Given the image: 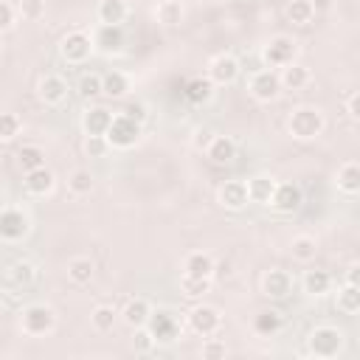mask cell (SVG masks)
Instances as JSON below:
<instances>
[{"label":"cell","instance_id":"38","mask_svg":"<svg viewBox=\"0 0 360 360\" xmlns=\"http://www.w3.org/2000/svg\"><path fill=\"white\" fill-rule=\"evenodd\" d=\"M90 318H93V326L98 332H110L115 326V309L112 307H96Z\"/></svg>","mask_w":360,"mask_h":360},{"label":"cell","instance_id":"48","mask_svg":"<svg viewBox=\"0 0 360 360\" xmlns=\"http://www.w3.org/2000/svg\"><path fill=\"white\" fill-rule=\"evenodd\" d=\"M124 115H129V118H135L138 124H143V118H146V110H143V104H129V107L124 110Z\"/></svg>","mask_w":360,"mask_h":360},{"label":"cell","instance_id":"46","mask_svg":"<svg viewBox=\"0 0 360 360\" xmlns=\"http://www.w3.org/2000/svg\"><path fill=\"white\" fill-rule=\"evenodd\" d=\"M202 357H225V343H219V340L202 343Z\"/></svg>","mask_w":360,"mask_h":360},{"label":"cell","instance_id":"30","mask_svg":"<svg viewBox=\"0 0 360 360\" xmlns=\"http://www.w3.org/2000/svg\"><path fill=\"white\" fill-rule=\"evenodd\" d=\"M253 329L259 335H276L281 329V312L278 309H264L253 318Z\"/></svg>","mask_w":360,"mask_h":360},{"label":"cell","instance_id":"37","mask_svg":"<svg viewBox=\"0 0 360 360\" xmlns=\"http://www.w3.org/2000/svg\"><path fill=\"white\" fill-rule=\"evenodd\" d=\"M68 188H70L73 194H87V191L93 188V174H90L87 169H76V172L68 177Z\"/></svg>","mask_w":360,"mask_h":360},{"label":"cell","instance_id":"44","mask_svg":"<svg viewBox=\"0 0 360 360\" xmlns=\"http://www.w3.org/2000/svg\"><path fill=\"white\" fill-rule=\"evenodd\" d=\"M20 11H22V17L37 20L42 14V0H20Z\"/></svg>","mask_w":360,"mask_h":360},{"label":"cell","instance_id":"49","mask_svg":"<svg viewBox=\"0 0 360 360\" xmlns=\"http://www.w3.org/2000/svg\"><path fill=\"white\" fill-rule=\"evenodd\" d=\"M357 273H360V267H357V264H349V270H346V284H357Z\"/></svg>","mask_w":360,"mask_h":360},{"label":"cell","instance_id":"29","mask_svg":"<svg viewBox=\"0 0 360 360\" xmlns=\"http://www.w3.org/2000/svg\"><path fill=\"white\" fill-rule=\"evenodd\" d=\"M93 262L87 259V256H76V259H70L68 262V276H70V281H76V284H87L90 278H93Z\"/></svg>","mask_w":360,"mask_h":360},{"label":"cell","instance_id":"11","mask_svg":"<svg viewBox=\"0 0 360 360\" xmlns=\"http://www.w3.org/2000/svg\"><path fill=\"white\" fill-rule=\"evenodd\" d=\"M188 323H191V329H194L197 335L208 338V335H214V332L219 329V312H217L214 307H208V304L194 307L191 315H188Z\"/></svg>","mask_w":360,"mask_h":360},{"label":"cell","instance_id":"21","mask_svg":"<svg viewBox=\"0 0 360 360\" xmlns=\"http://www.w3.org/2000/svg\"><path fill=\"white\" fill-rule=\"evenodd\" d=\"M208 158H211L214 163L225 166V163H231V160L236 158V143H233L231 138H225V135H217V138H211V143H208Z\"/></svg>","mask_w":360,"mask_h":360},{"label":"cell","instance_id":"7","mask_svg":"<svg viewBox=\"0 0 360 360\" xmlns=\"http://www.w3.org/2000/svg\"><path fill=\"white\" fill-rule=\"evenodd\" d=\"M28 233V217L20 208H3L0 211V239L20 242Z\"/></svg>","mask_w":360,"mask_h":360},{"label":"cell","instance_id":"14","mask_svg":"<svg viewBox=\"0 0 360 360\" xmlns=\"http://www.w3.org/2000/svg\"><path fill=\"white\" fill-rule=\"evenodd\" d=\"M65 96H68V82H65L62 76L45 73V76L39 79V98H42L45 104H62Z\"/></svg>","mask_w":360,"mask_h":360},{"label":"cell","instance_id":"24","mask_svg":"<svg viewBox=\"0 0 360 360\" xmlns=\"http://www.w3.org/2000/svg\"><path fill=\"white\" fill-rule=\"evenodd\" d=\"M186 276H197V278H211L214 276V259L208 253H188L186 259Z\"/></svg>","mask_w":360,"mask_h":360},{"label":"cell","instance_id":"43","mask_svg":"<svg viewBox=\"0 0 360 360\" xmlns=\"http://www.w3.org/2000/svg\"><path fill=\"white\" fill-rule=\"evenodd\" d=\"M132 343H135V352H149V349H152V343H155V338L149 335V329H146V326H138V329H135V340H132Z\"/></svg>","mask_w":360,"mask_h":360},{"label":"cell","instance_id":"3","mask_svg":"<svg viewBox=\"0 0 360 360\" xmlns=\"http://www.w3.org/2000/svg\"><path fill=\"white\" fill-rule=\"evenodd\" d=\"M307 343H309V352L315 357L329 360V357H335L343 349V332L335 329V326H318V329L309 332V340Z\"/></svg>","mask_w":360,"mask_h":360},{"label":"cell","instance_id":"8","mask_svg":"<svg viewBox=\"0 0 360 360\" xmlns=\"http://www.w3.org/2000/svg\"><path fill=\"white\" fill-rule=\"evenodd\" d=\"M292 56H295V42L290 37H276L262 51V59L267 62V68H284L292 62Z\"/></svg>","mask_w":360,"mask_h":360},{"label":"cell","instance_id":"18","mask_svg":"<svg viewBox=\"0 0 360 360\" xmlns=\"http://www.w3.org/2000/svg\"><path fill=\"white\" fill-rule=\"evenodd\" d=\"M273 188H276V180H273V177H267V174H256V177L248 180V200H250V202L270 205Z\"/></svg>","mask_w":360,"mask_h":360},{"label":"cell","instance_id":"25","mask_svg":"<svg viewBox=\"0 0 360 360\" xmlns=\"http://www.w3.org/2000/svg\"><path fill=\"white\" fill-rule=\"evenodd\" d=\"M149 312H152V307L143 301V298H132L127 307H124V323L127 326H132V329H138V326H143L146 323V318H149Z\"/></svg>","mask_w":360,"mask_h":360},{"label":"cell","instance_id":"41","mask_svg":"<svg viewBox=\"0 0 360 360\" xmlns=\"http://www.w3.org/2000/svg\"><path fill=\"white\" fill-rule=\"evenodd\" d=\"M158 20H160L163 25H174V22H180V3L166 0V3L158 8Z\"/></svg>","mask_w":360,"mask_h":360},{"label":"cell","instance_id":"45","mask_svg":"<svg viewBox=\"0 0 360 360\" xmlns=\"http://www.w3.org/2000/svg\"><path fill=\"white\" fill-rule=\"evenodd\" d=\"M11 22H14V8L6 0H0V31H8Z\"/></svg>","mask_w":360,"mask_h":360},{"label":"cell","instance_id":"26","mask_svg":"<svg viewBox=\"0 0 360 360\" xmlns=\"http://www.w3.org/2000/svg\"><path fill=\"white\" fill-rule=\"evenodd\" d=\"M278 82H281V87H287V90H301V87L309 82V70H307L304 65H292V62H290V65H284Z\"/></svg>","mask_w":360,"mask_h":360},{"label":"cell","instance_id":"19","mask_svg":"<svg viewBox=\"0 0 360 360\" xmlns=\"http://www.w3.org/2000/svg\"><path fill=\"white\" fill-rule=\"evenodd\" d=\"M110 121H112V112H110V110H104V107H93V110L84 112L82 127H84L87 135H104L107 127H110Z\"/></svg>","mask_w":360,"mask_h":360},{"label":"cell","instance_id":"34","mask_svg":"<svg viewBox=\"0 0 360 360\" xmlns=\"http://www.w3.org/2000/svg\"><path fill=\"white\" fill-rule=\"evenodd\" d=\"M290 250H292V259H298V262H312L315 253H318V242H315L312 236H295L292 245H290Z\"/></svg>","mask_w":360,"mask_h":360},{"label":"cell","instance_id":"33","mask_svg":"<svg viewBox=\"0 0 360 360\" xmlns=\"http://www.w3.org/2000/svg\"><path fill=\"white\" fill-rule=\"evenodd\" d=\"M287 17H290V22H295V25H307V22L315 17V6H312L309 0H292V3L287 6Z\"/></svg>","mask_w":360,"mask_h":360},{"label":"cell","instance_id":"4","mask_svg":"<svg viewBox=\"0 0 360 360\" xmlns=\"http://www.w3.org/2000/svg\"><path fill=\"white\" fill-rule=\"evenodd\" d=\"M143 326L149 329V335L155 338V343H169V340H174V338H177V332H180L177 318H174L169 309L149 312V318H146V323H143Z\"/></svg>","mask_w":360,"mask_h":360},{"label":"cell","instance_id":"40","mask_svg":"<svg viewBox=\"0 0 360 360\" xmlns=\"http://www.w3.org/2000/svg\"><path fill=\"white\" fill-rule=\"evenodd\" d=\"M20 132V118L14 112H0V141H11Z\"/></svg>","mask_w":360,"mask_h":360},{"label":"cell","instance_id":"16","mask_svg":"<svg viewBox=\"0 0 360 360\" xmlns=\"http://www.w3.org/2000/svg\"><path fill=\"white\" fill-rule=\"evenodd\" d=\"M292 292V278L287 270H267L264 276V295L267 298H287Z\"/></svg>","mask_w":360,"mask_h":360},{"label":"cell","instance_id":"9","mask_svg":"<svg viewBox=\"0 0 360 360\" xmlns=\"http://www.w3.org/2000/svg\"><path fill=\"white\" fill-rule=\"evenodd\" d=\"M301 202H304V194H301V188H298L295 183H276L273 197H270V205H273L276 211L292 214V211L301 208Z\"/></svg>","mask_w":360,"mask_h":360},{"label":"cell","instance_id":"6","mask_svg":"<svg viewBox=\"0 0 360 360\" xmlns=\"http://www.w3.org/2000/svg\"><path fill=\"white\" fill-rule=\"evenodd\" d=\"M59 51H62V59H65V62L79 65V62H84V59L90 56V51H93V39H90L84 31H70V34L62 39Z\"/></svg>","mask_w":360,"mask_h":360},{"label":"cell","instance_id":"31","mask_svg":"<svg viewBox=\"0 0 360 360\" xmlns=\"http://www.w3.org/2000/svg\"><path fill=\"white\" fill-rule=\"evenodd\" d=\"M329 284H332V276H329L326 270H307V273H304V290H307L309 295L326 292Z\"/></svg>","mask_w":360,"mask_h":360},{"label":"cell","instance_id":"27","mask_svg":"<svg viewBox=\"0 0 360 360\" xmlns=\"http://www.w3.org/2000/svg\"><path fill=\"white\" fill-rule=\"evenodd\" d=\"M127 90H129V82H127V76H124L121 70H110V73L101 76V93H104V96L118 98V96H124Z\"/></svg>","mask_w":360,"mask_h":360},{"label":"cell","instance_id":"32","mask_svg":"<svg viewBox=\"0 0 360 360\" xmlns=\"http://www.w3.org/2000/svg\"><path fill=\"white\" fill-rule=\"evenodd\" d=\"M338 309L346 315H354L360 309V284H346L338 292Z\"/></svg>","mask_w":360,"mask_h":360},{"label":"cell","instance_id":"17","mask_svg":"<svg viewBox=\"0 0 360 360\" xmlns=\"http://www.w3.org/2000/svg\"><path fill=\"white\" fill-rule=\"evenodd\" d=\"M211 93H214V82L205 76H194L183 84V98L191 104H205L211 98Z\"/></svg>","mask_w":360,"mask_h":360},{"label":"cell","instance_id":"1","mask_svg":"<svg viewBox=\"0 0 360 360\" xmlns=\"http://www.w3.org/2000/svg\"><path fill=\"white\" fill-rule=\"evenodd\" d=\"M104 138H107V143L115 146V149H129V146H135L138 138H141V124H138L135 118L118 112V115H112V121H110Z\"/></svg>","mask_w":360,"mask_h":360},{"label":"cell","instance_id":"13","mask_svg":"<svg viewBox=\"0 0 360 360\" xmlns=\"http://www.w3.org/2000/svg\"><path fill=\"white\" fill-rule=\"evenodd\" d=\"M219 202L231 211H239L245 208L250 200H248V183L245 180H225V186L219 188Z\"/></svg>","mask_w":360,"mask_h":360},{"label":"cell","instance_id":"22","mask_svg":"<svg viewBox=\"0 0 360 360\" xmlns=\"http://www.w3.org/2000/svg\"><path fill=\"white\" fill-rule=\"evenodd\" d=\"M25 188H28L31 194H37V197L48 194V191L53 188V174H51V169L39 166V169L25 172Z\"/></svg>","mask_w":360,"mask_h":360},{"label":"cell","instance_id":"28","mask_svg":"<svg viewBox=\"0 0 360 360\" xmlns=\"http://www.w3.org/2000/svg\"><path fill=\"white\" fill-rule=\"evenodd\" d=\"M338 188L346 194H357L360 191V166L357 163H343L338 172Z\"/></svg>","mask_w":360,"mask_h":360},{"label":"cell","instance_id":"10","mask_svg":"<svg viewBox=\"0 0 360 360\" xmlns=\"http://www.w3.org/2000/svg\"><path fill=\"white\" fill-rule=\"evenodd\" d=\"M278 90H281V82H278V73L276 70L267 68V70H256L250 76V93H253V98L273 101L278 96Z\"/></svg>","mask_w":360,"mask_h":360},{"label":"cell","instance_id":"12","mask_svg":"<svg viewBox=\"0 0 360 360\" xmlns=\"http://www.w3.org/2000/svg\"><path fill=\"white\" fill-rule=\"evenodd\" d=\"M236 76H239V62L231 53H219L208 68V79L217 84H231L236 82Z\"/></svg>","mask_w":360,"mask_h":360},{"label":"cell","instance_id":"20","mask_svg":"<svg viewBox=\"0 0 360 360\" xmlns=\"http://www.w3.org/2000/svg\"><path fill=\"white\" fill-rule=\"evenodd\" d=\"M34 278H37V270H34V264H31V262H14V264H8V267H6V281H8L14 290L28 287Z\"/></svg>","mask_w":360,"mask_h":360},{"label":"cell","instance_id":"47","mask_svg":"<svg viewBox=\"0 0 360 360\" xmlns=\"http://www.w3.org/2000/svg\"><path fill=\"white\" fill-rule=\"evenodd\" d=\"M346 112H349V118H352V121H357V118H360V96H357V93H352V96H349V101H346Z\"/></svg>","mask_w":360,"mask_h":360},{"label":"cell","instance_id":"5","mask_svg":"<svg viewBox=\"0 0 360 360\" xmlns=\"http://www.w3.org/2000/svg\"><path fill=\"white\" fill-rule=\"evenodd\" d=\"M53 329V312L45 304H31L22 309V332L25 335H45Z\"/></svg>","mask_w":360,"mask_h":360},{"label":"cell","instance_id":"35","mask_svg":"<svg viewBox=\"0 0 360 360\" xmlns=\"http://www.w3.org/2000/svg\"><path fill=\"white\" fill-rule=\"evenodd\" d=\"M17 160H20L22 172H31V169L45 166V152H42L39 146H22V149L17 152Z\"/></svg>","mask_w":360,"mask_h":360},{"label":"cell","instance_id":"42","mask_svg":"<svg viewBox=\"0 0 360 360\" xmlns=\"http://www.w3.org/2000/svg\"><path fill=\"white\" fill-rule=\"evenodd\" d=\"M107 149H110V143H107L104 135H87V141H84V152H87L90 158H101V155H107Z\"/></svg>","mask_w":360,"mask_h":360},{"label":"cell","instance_id":"23","mask_svg":"<svg viewBox=\"0 0 360 360\" xmlns=\"http://www.w3.org/2000/svg\"><path fill=\"white\" fill-rule=\"evenodd\" d=\"M98 20H101V25H121L127 20V3L124 0H101Z\"/></svg>","mask_w":360,"mask_h":360},{"label":"cell","instance_id":"2","mask_svg":"<svg viewBox=\"0 0 360 360\" xmlns=\"http://www.w3.org/2000/svg\"><path fill=\"white\" fill-rule=\"evenodd\" d=\"M287 127H290V135H292V138L309 141V138L321 135V129H323V115H321V110H315V107H298V110H292Z\"/></svg>","mask_w":360,"mask_h":360},{"label":"cell","instance_id":"39","mask_svg":"<svg viewBox=\"0 0 360 360\" xmlns=\"http://www.w3.org/2000/svg\"><path fill=\"white\" fill-rule=\"evenodd\" d=\"M79 93L84 98H93V96H101V76L98 73H84L79 79Z\"/></svg>","mask_w":360,"mask_h":360},{"label":"cell","instance_id":"36","mask_svg":"<svg viewBox=\"0 0 360 360\" xmlns=\"http://www.w3.org/2000/svg\"><path fill=\"white\" fill-rule=\"evenodd\" d=\"M208 287H211V278H197V276H186V273H183V278H180V290H183L188 298H197V295L208 292Z\"/></svg>","mask_w":360,"mask_h":360},{"label":"cell","instance_id":"15","mask_svg":"<svg viewBox=\"0 0 360 360\" xmlns=\"http://www.w3.org/2000/svg\"><path fill=\"white\" fill-rule=\"evenodd\" d=\"M124 39L127 37H124V28L121 25H98V31L93 37V45L98 51H104V53H115V51H121Z\"/></svg>","mask_w":360,"mask_h":360}]
</instances>
